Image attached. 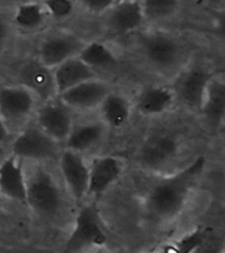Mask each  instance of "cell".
I'll return each instance as SVG.
<instances>
[{"label":"cell","mask_w":225,"mask_h":253,"mask_svg":"<svg viewBox=\"0 0 225 253\" xmlns=\"http://www.w3.org/2000/svg\"><path fill=\"white\" fill-rule=\"evenodd\" d=\"M204 156H199L185 169L170 174L151 187L146 197V207L158 220H173L185 209L189 191L205 168Z\"/></svg>","instance_id":"6da1fadb"},{"label":"cell","mask_w":225,"mask_h":253,"mask_svg":"<svg viewBox=\"0 0 225 253\" xmlns=\"http://www.w3.org/2000/svg\"><path fill=\"white\" fill-rule=\"evenodd\" d=\"M25 205L43 216H51L59 211L62 206V194L54 177L47 170L38 168L27 177Z\"/></svg>","instance_id":"7a4b0ae2"},{"label":"cell","mask_w":225,"mask_h":253,"mask_svg":"<svg viewBox=\"0 0 225 253\" xmlns=\"http://www.w3.org/2000/svg\"><path fill=\"white\" fill-rule=\"evenodd\" d=\"M106 241L107 235L98 207L87 205L76 215L74 229L65 243L63 253L76 252L87 247H102Z\"/></svg>","instance_id":"3957f363"},{"label":"cell","mask_w":225,"mask_h":253,"mask_svg":"<svg viewBox=\"0 0 225 253\" xmlns=\"http://www.w3.org/2000/svg\"><path fill=\"white\" fill-rule=\"evenodd\" d=\"M140 49L144 58L161 71L171 70L183 55L181 42L162 32H149L140 36Z\"/></svg>","instance_id":"277c9868"},{"label":"cell","mask_w":225,"mask_h":253,"mask_svg":"<svg viewBox=\"0 0 225 253\" xmlns=\"http://www.w3.org/2000/svg\"><path fill=\"white\" fill-rule=\"evenodd\" d=\"M58 145L38 126H29L20 132L12 142V156L32 161L50 160L58 153Z\"/></svg>","instance_id":"5b68a950"},{"label":"cell","mask_w":225,"mask_h":253,"mask_svg":"<svg viewBox=\"0 0 225 253\" xmlns=\"http://www.w3.org/2000/svg\"><path fill=\"white\" fill-rule=\"evenodd\" d=\"M178 152L179 145L173 136L157 133L144 141L140 148V161L149 170L161 171L177 160Z\"/></svg>","instance_id":"8992f818"},{"label":"cell","mask_w":225,"mask_h":253,"mask_svg":"<svg viewBox=\"0 0 225 253\" xmlns=\"http://www.w3.org/2000/svg\"><path fill=\"white\" fill-rule=\"evenodd\" d=\"M36 96L21 84L0 87V116L5 124H17L31 116Z\"/></svg>","instance_id":"52a82bcc"},{"label":"cell","mask_w":225,"mask_h":253,"mask_svg":"<svg viewBox=\"0 0 225 253\" xmlns=\"http://www.w3.org/2000/svg\"><path fill=\"white\" fill-rule=\"evenodd\" d=\"M37 126L58 144L66 141L73 129V116L61 100H46L37 112Z\"/></svg>","instance_id":"ba28073f"},{"label":"cell","mask_w":225,"mask_h":253,"mask_svg":"<svg viewBox=\"0 0 225 253\" xmlns=\"http://www.w3.org/2000/svg\"><path fill=\"white\" fill-rule=\"evenodd\" d=\"M84 43L79 37L70 33L51 35L39 45L38 61L53 70L69 58L76 57Z\"/></svg>","instance_id":"9c48e42d"},{"label":"cell","mask_w":225,"mask_h":253,"mask_svg":"<svg viewBox=\"0 0 225 253\" xmlns=\"http://www.w3.org/2000/svg\"><path fill=\"white\" fill-rule=\"evenodd\" d=\"M110 91V86L106 82L92 78L63 91L58 98L70 110L91 111L100 106Z\"/></svg>","instance_id":"30bf717a"},{"label":"cell","mask_w":225,"mask_h":253,"mask_svg":"<svg viewBox=\"0 0 225 253\" xmlns=\"http://www.w3.org/2000/svg\"><path fill=\"white\" fill-rule=\"evenodd\" d=\"M59 170L71 195L76 201L86 197L88 189V165L83 160L82 154L70 149L63 150L59 156Z\"/></svg>","instance_id":"8fae6325"},{"label":"cell","mask_w":225,"mask_h":253,"mask_svg":"<svg viewBox=\"0 0 225 253\" xmlns=\"http://www.w3.org/2000/svg\"><path fill=\"white\" fill-rule=\"evenodd\" d=\"M212 75L201 67L189 69L183 73L173 88L175 99L181 100L182 104H185L189 110L199 111L205 87Z\"/></svg>","instance_id":"7c38bea8"},{"label":"cell","mask_w":225,"mask_h":253,"mask_svg":"<svg viewBox=\"0 0 225 253\" xmlns=\"http://www.w3.org/2000/svg\"><path fill=\"white\" fill-rule=\"evenodd\" d=\"M20 84L32 91L36 98L50 100L55 92L53 70L39 62L38 59H29L20 67Z\"/></svg>","instance_id":"4fadbf2b"},{"label":"cell","mask_w":225,"mask_h":253,"mask_svg":"<svg viewBox=\"0 0 225 253\" xmlns=\"http://www.w3.org/2000/svg\"><path fill=\"white\" fill-rule=\"evenodd\" d=\"M122 174V162L112 156H103L92 160L88 166L87 195L99 197L110 189Z\"/></svg>","instance_id":"5bb4252c"},{"label":"cell","mask_w":225,"mask_h":253,"mask_svg":"<svg viewBox=\"0 0 225 253\" xmlns=\"http://www.w3.org/2000/svg\"><path fill=\"white\" fill-rule=\"evenodd\" d=\"M0 193L11 201L25 205L27 175L15 156L7 157L0 164Z\"/></svg>","instance_id":"9a60e30c"},{"label":"cell","mask_w":225,"mask_h":253,"mask_svg":"<svg viewBox=\"0 0 225 253\" xmlns=\"http://www.w3.org/2000/svg\"><path fill=\"white\" fill-rule=\"evenodd\" d=\"M199 111L212 128H219L223 124L225 114V83L223 78L212 75L209 79Z\"/></svg>","instance_id":"2e32d148"},{"label":"cell","mask_w":225,"mask_h":253,"mask_svg":"<svg viewBox=\"0 0 225 253\" xmlns=\"http://www.w3.org/2000/svg\"><path fill=\"white\" fill-rule=\"evenodd\" d=\"M92 78H96L95 70L87 66L78 55L69 58L53 69V79L57 95Z\"/></svg>","instance_id":"e0dca14e"},{"label":"cell","mask_w":225,"mask_h":253,"mask_svg":"<svg viewBox=\"0 0 225 253\" xmlns=\"http://www.w3.org/2000/svg\"><path fill=\"white\" fill-rule=\"evenodd\" d=\"M177 99L173 88L166 86H148L136 96L134 107L145 116H155L169 111Z\"/></svg>","instance_id":"ac0fdd59"},{"label":"cell","mask_w":225,"mask_h":253,"mask_svg":"<svg viewBox=\"0 0 225 253\" xmlns=\"http://www.w3.org/2000/svg\"><path fill=\"white\" fill-rule=\"evenodd\" d=\"M108 23L117 33H129L141 27L145 17L140 0H124L111 8Z\"/></svg>","instance_id":"d6986e66"},{"label":"cell","mask_w":225,"mask_h":253,"mask_svg":"<svg viewBox=\"0 0 225 253\" xmlns=\"http://www.w3.org/2000/svg\"><path fill=\"white\" fill-rule=\"evenodd\" d=\"M103 122L111 128H121L129 122L132 106L124 95L110 91L98 107Z\"/></svg>","instance_id":"ffe728a7"},{"label":"cell","mask_w":225,"mask_h":253,"mask_svg":"<svg viewBox=\"0 0 225 253\" xmlns=\"http://www.w3.org/2000/svg\"><path fill=\"white\" fill-rule=\"evenodd\" d=\"M106 133V128L99 123H86L80 126H73L70 134L67 136L66 149L74 150L82 154L86 150L92 149L102 141Z\"/></svg>","instance_id":"44dd1931"},{"label":"cell","mask_w":225,"mask_h":253,"mask_svg":"<svg viewBox=\"0 0 225 253\" xmlns=\"http://www.w3.org/2000/svg\"><path fill=\"white\" fill-rule=\"evenodd\" d=\"M78 57L92 70L114 67L118 62L113 51L111 50L106 43L99 42V41L84 43L82 50L79 51Z\"/></svg>","instance_id":"7402d4cb"},{"label":"cell","mask_w":225,"mask_h":253,"mask_svg":"<svg viewBox=\"0 0 225 253\" xmlns=\"http://www.w3.org/2000/svg\"><path fill=\"white\" fill-rule=\"evenodd\" d=\"M46 17V11L42 4L28 1L20 4L16 8L13 21L19 28L25 31H32L42 25L43 20Z\"/></svg>","instance_id":"603a6c76"},{"label":"cell","mask_w":225,"mask_h":253,"mask_svg":"<svg viewBox=\"0 0 225 253\" xmlns=\"http://www.w3.org/2000/svg\"><path fill=\"white\" fill-rule=\"evenodd\" d=\"M145 20L159 21L169 19L178 11L179 0H141Z\"/></svg>","instance_id":"cb8c5ba5"},{"label":"cell","mask_w":225,"mask_h":253,"mask_svg":"<svg viewBox=\"0 0 225 253\" xmlns=\"http://www.w3.org/2000/svg\"><path fill=\"white\" fill-rule=\"evenodd\" d=\"M208 232L207 229H195L179 239L175 244L166 247L165 253H191L204 241Z\"/></svg>","instance_id":"d4e9b609"},{"label":"cell","mask_w":225,"mask_h":253,"mask_svg":"<svg viewBox=\"0 0 225 253\" xmlns=\"http://www.w3.org/2000/svg\"><path fill=\"white\" fill-rule=\"evenodd\" d=\"M46 15L57 20H63L73 15L75 8L74 0H43Z\"/></svg>","instance_id":"484cf974"},{"label":"cell","mask_w":225,"mask_h":253,"mask_svg":"<svg viewBox=\"0 0 225 253\" xmlns=\"http://www.w3.org/2000/svg\"><path fill=\"white\" fill-rule=\"evenodd\" d=\"M224 247L225 241L223 235L208 232L204 241L193 249L191 253H224Z\"/></svg>","instance_id":"4316f807"},{"label":"cell","mask_w":225,"mask_h":253,"mask_svg":"<svg viewBox=\"0 0 225 253\" xmlns=\"http://www.w3.org/2000/svg\"><path fill=\"white\" fill-rule=\"evenodd\" d=\"M78 3L92 13H104L113 7L114 0H78Z\"/></svg>","instance_id":"83f0119b"},{"label":"cell","mask_w":225,"mask_h":253,"mask_svg":"<svg viewBox=\"0 0 225 253\" xmlns=\"http://www.w3.org/2000/svg\"><path fill=\"white\" fill-rule=\"evenodd\" d=\"M9 137V132H8V126L0 116V144H3L7 138Z\"/></svg>","instance_id":"f1b7e54d"},{"label":"cell","mask_w":225,"mask_h":253,"mask_svg":"<svg viewBox=\"0 0 225 253\" xmlns=\"http://www.w3.org/2000/svg\"><path fill=\"white\" fill-rule=\"evenodd\" d=\"M7 35H8L7 25L0 20V45L4 42V40L7 39Z\"/></svg>","instance_id":"f546056e"},{"label":"cell","mask_w":225,"mask_h":253,"mask_svg":"<svg viewBox=\"0 0 225 253\" xmlns=\"http://www.w3.org/2000/svg\"><path fill=\"white\" fill-rule=\"evenodd\" d=\"M120 1H124V0H114V3H120Z\"/></svg>","instance_id":"4dcf8cb0"},{"label":"cell","mask_w":225,"mask_h":253,"mask_svg":"<svg viewBox=\"0 0 225 253\" xmlns=\"http://www.w3.org/2000/svg\"><path fill=\"white\" fill-rule=\"evenodd\" d=\"M96 253H104V252H103V251H99V252H96Z\"/></svg>","instance_id":"1f68e13d"}]
</instances>
